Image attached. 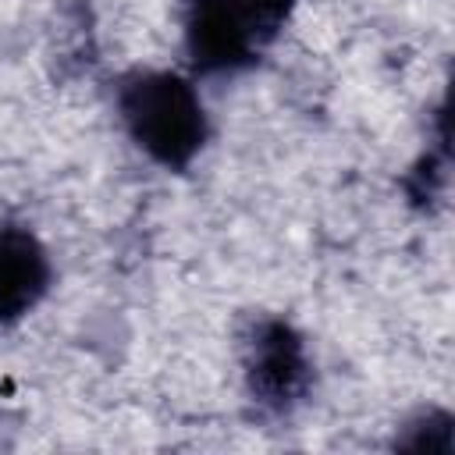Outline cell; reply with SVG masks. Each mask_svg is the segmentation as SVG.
Returning a JSON list of instances; mask_svg holds the SVG:
<instances>
[{"mask_svg": "<svg viewBox=\"0 0 455 455\" xmlns=\"http://www.w3.org/2000/svg\"><path fill=\"white\" fill-rule=\"evenodd\" d=\"M259 36L242 0H185V57L192 75H235L256 64Z\"/></svg>", "mask_w": 455, "mask_h": 455, "instance_id": "3957f363", "label": "cell"}, {"mask_svg": "<svg viewBox=\"0 0 455 455\" xmlns=\"http://www.w3.org/2000/svg\"><path fill=\"white\" fill-rule=\"evenodd\" d=\"M444 181H448V124H444L441 135H437V149H427V153L412 164V171L405 174L402 185H405L409 203L419 206V210H427L434 199H441Z\"/></svg>", "mask_w": 455, "mask_h": 455, "instance_id": "8992f818", "label": "cell"}, {"mask_svg": "<svg viewBox=\"0 0 455 455\" xmlns=\"http://www.w3.org/2000/svg\"><path fill=\"white\" fill-rule=\"evenodd\" d=\"M114 103L128 139L164 171H188L210 139L206 107L178 71L135 68L117 78Z\"/></svg>", "mask_w": 455, "mask_h": 455, "instance_id": "6da1fadb", "label": "cell"}, {"mask_svg": "<svg viewBox=\"0 0 455 455\" xmlns=\"http://www.w3.org/2000/svg\"><path fill=\"white\" fill-rule=\"evenodd\" d=\"M53 267L39 235L25 224H0V327L28 316L50 291Z\"/></svg>", "mask_w": 455, "mask_h": 455, "instance_id": "277c9868", "label": "cell"}, {"mask_svg": "<svg viewBox=\"0 0 455 455\" xmlns=\"http://www.w3.org/2000/svg\"><path fill=\"white\" fill-rule=\"evenodd\" d=\"M295 4L299 0H242V7L249 11V21H252L259 43H270L281 32V25L295 11Z\"/></svg>", "mask_w": 455, "mask_h": 455, "instance_id": "52a82bcc", "label": "cell"}, {"mask_svg": "<svg viewBox=\"0 0 455 455\" xmlns=\"http://www.w3.org/2000/svg\"><path fill=\"white\" fill-rule=\"evenodd\" d=\"M245 395L267 416H288L306 402L313 384V359L306 338L284 316H259L242 345Z\"/></svg>", "mask_w": 455, "mask_h": 455, "instance_id": "7a4b0ae2", "label": "cell"}, {"mask_svg": "<svg viewBox=\"0 0 455 455\" xmlns=\"http://www.w3.org/2000/svg\"><path fill=\"white\" fill-rule=\"evenodd\" d=\"M398 451H416V455H451L455 451V419L448 409H423L412 416L398 434H395Z\"/></svg>", "mask_w": 455, "mask_h": 455, "instance_id": "5b68a950", "label": "cell"}]
</instances>
